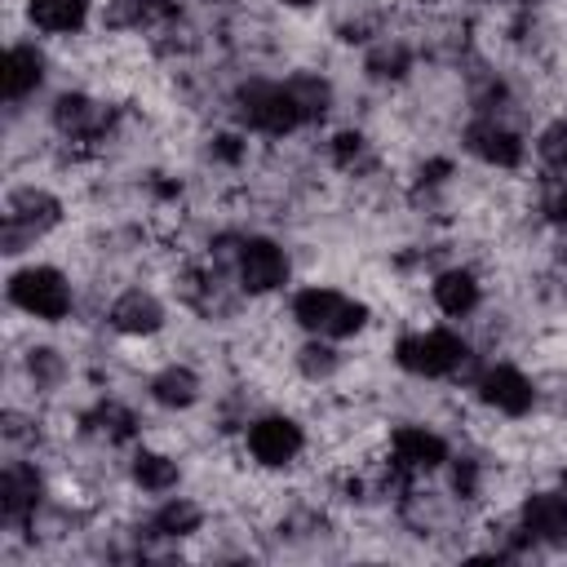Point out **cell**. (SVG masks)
Masks as SVG:
<instances>
[{"label": "cell", "mask_w": 567, "mask_h": 567, "mask_svg": "<svg viewBox=\"0 0 567 567\" xmlns=\"http://www.w3.org/2000/svg\"><path fill=\"white\" fill-rule=\"evenodd\" d=\"M292 319L319 337H350L363 328L368 310L350 297H341L337 288H301L292 297Z\"/></svg>", "instance_id": "1"}, {"label": "cell", "mask_w": 567, "mask_h": 567, "mask_svg": "<svg viewBox=\"0 0 567 567\" xmlns=\"http://www.w3.org/2000/svg\"><path fill=\"white\" fill-rule=\"evenodd\" d=\"M9 301L18 310L53 323V319H66V310H71V284L53 266H31L9 279Z\"/></svg>", "instance_id": "2"}, {"label": "cell", "mask_w": 567, "mask_h": 567, "mask_svg": "<svg viewBox=\"0 0 567 567\" xmlns=\"http://www.w3.org/2000/svg\"><path fill=\"white\" fill-rule=\"evenodd\" d=\"M239 120L248 128H261V133H292L306 115L301 106L292 102L288 84H266V80H252L239 89Z\"/></svg>", "instance_id": "3"}, {"label": "cell", "mask_w": 567, "mask_h": 567, "mask_svg": "<svg viewBox=\"0 0 567 567\" xmlns=\"http://www.w3.org/2000/svg\"><path fill=\"white\" fill-rule=\"evenodd\" d=\"M62 217V204L49 195V190H35V186H22L9 195V208H4V252H22L27 239L44 235L49 226H58Z\"/></svg>", "instance_id": "4"}, {"label": "cell", "mask_w": 567, "mask_h": 567, "mask_svg": "<svg viewBox=\"0 0 567 567\" xmlns=\"http://www.w3.org/2000/svg\"><path fill=\"white\" fill-rule=\"evenodd\" d=\"M394 359H399V368H408V372H416V377H447V372L461 368L465 346H461V337L434 328V332H412V337H403V341L394 346Z\"/></svg>", "instance_id": "5"}, {"label": "cell", "mask_w": 567, "mask_h": 567, "mask_svg": "<svg viewBox=\"0 0 567 567\" xmlns=\"http://www.w3.org/2000/svg\"><path fill=\"white\" fill-rule=\"evenodd\" d=\"M288 279V257L270 239H244L239 244V284L248 292H270Z\"/></svg>", "instance_id": "6"}, {"label": "cell", "mask_w": 567, "mask_h": 567, "mask_svg": "<svg viewBox=\"0 0 567 567\" xmlns=\"http://www.w3.org/2000/svg\"><path fill=\"white\" fill-rule=\"evenodd\" d=\"M301 425L288 421V416H261L252 421L248 430V452L261 461V465H288L297 452H301Z\"/></svg>", "instance_id": "7"}, {"label": "cell", "mask_w": 567, "mask_h": 567, "mask_svg": "<svg viewBox=\"0 0 567 567\" xmlns=\"http://www.w3.org/2000/svg\"><path fill=\"white\" fill-rule=\"evenodd\" d=\"M523 532L540 545H567V496L563 492H532L523 501Z\"/></svg>", "instance_id": "8"}, {"label": "cell", "mask_w": 567, "mask_h": 567, "mask_svg": "<svg viewBox=\"0 0 567 567\" xmlns=\"http://www.w3.org/2000/svg\"><path fill=\"white\" fill-rule=\"evenodd\" d=\"M478 394H483L496 412H505V416H523V412L532 408V399H536L532 381H527L518 368H509V363L487 368L483 381H478Z\"/></svg>", "instance_id": "9"}, {"label": "cell", "mask_w": 567, "mask_h": 567, "mask_svg": "<svg viewBox=\"0 0 567 567\" xmlns=\"http://www.w3.org/2000/svg\"><path fill=\"white\" fill-rule=\"evenodd\" d=\"M53 124H58L66 137L89 142V137H102V133H106L111 111H106L102 102L84 97V93H62V97L53 102Z\"/></svg>", "instance_id": "10"}, {"label": "cell", "mask_w": 567, "mask_h": 567, "mask_svg": "<svg viewBox=\"0 0 567 567\" xmlns=\"http://www.w3.org/2000/svg\"><path fill=\"white\" fill-rule=\"evenodd\" d=\"M159 323H164V306L155 301V292L128 288V292H120L115 306H111V328L124 332V337H151Z\"/></svg>", "instance_id": "11"}, {"label": "cell", "mask_w": 567, "mask_h": 567, "mask_svg": "<svg viewBox=\"0 0 567 567\" xmlns=\"http://www.w3.org/2000/svg\"><path fill=\"white\" fill-rule=\"evenodd\" d=\"M465 142H470V151H474L478 159H487V164H496V168H518V164H523V142H518V133H509V128L496 124V120L470 124Z\"/></svg>", "instance_id": "12"}, {"label": "cell", "mask_w": 567, "mask_h": 567, "mask_svg": "<svg viewBox=\"0 0 567 567\" xmlns=\"http://www.w3.org/2000/svg\"><path fill=\"white\" fill-rule=\"evenodd\" d=\"M443 461H447V443L434 430H425V425L394 430V465H403V470H434Z\"/></svg>", "instance_id": "13"}, {"label": "cell", "mask_w": 567, "mask_h": 567, "mask_svg": "<svg viewBox=\"0 0 567 567\" xmlns=\"http://www.w3.org/2000/svg\"><path fill=\"white\" fill-rule=\"evenodd\" d=\"M35 501H40V474H35V465L13 461L0 474V514H4V523H22L35 509Z\"/></svg>", "instance_id": "14"}, {"label": "cell", "mask_w": 567, "mask_h": 567, "mask_svg": "<svg viewBox=\"0 0 567 567\" xmlns=\"http://www.w3.org/2000/svg\"><path fill=\"white\" fill-rule=\"evenodd\" d=\"M44 75V58L35 53V44H9L4 53V66H0V84H4V97L18 102L27 97Z\"/></svg>", "instance_id": "15"}, {"label": "cell", "mask_w": 567, "mask_h": 567, "mask_svg": "<svg viewBox=\"0 0 567 567\" xmlns=\"http://www.w3.org/2000/svg\"><path fill=\"white\" fill-rule=\"evenodd\" d=\"M173 13H177V0H111L102 18H106V27L128 31V27H155Z\"/></svg>", "instance_id": "16"}, {"label": "cell", "mask_w": 567, "mask_h": 567, "mask_svg": "<svg viewBox=\"0 0 567 567\" xmlns=\"http://www.w3.org/2000/svg\"><path fill=\"white\" fill-rule=\"evenodd\" d=\"M27 13H31V22H35L40 31L66 35V31H80V27H84L89 0H31Z\"/></svg>", "instance_id": "17"}, {"label": "cell", "mask_w": 567, "mask_h": 567, "mask_svg": "<svg viewBox=\"0 0 567 567\" xmlns=\"http://www.w3.org/2000/svg\"><path fill=\"white\" fill-rule=\"evenodd\" d=\"M434 301L443 315H470L478 306V279L470 270H443L434 279Z\"/></svg>", "instance_id": "18"}, {"label": "cell", "mask_w": 567, "mask_h": 567, "mask_svg": "<svg viewBox=\"0 0 567 567\" xmlns=\"http://www.w3.org/2000/svg\"><path fill=\"white\" fill-rule=\"evenodd\" d=\"M151 394H155V403H164V408H190L195 399H199V377L190 372V368H164V372H155V381H151Z\"/></svg>", "instance_id": "19"}, {"label": "cell", "mask_w": 567, "mask_h": 567, "mask_svg": "<svg viewBox=\"0 0 567 567\" xmlns=\"http://www.w3.org/2000/svg\"><path fill=\"white\" fill-rule=\"evenodd\" d=\"M133 478H137V487H146V492H168V487L177 483V461H168V456H159V452H137V456H133Z\"/></svg>", "instance_id": "20"}, {"label": "cell", "mask_w": 567, "mask_h": 567, "mask_svg": "<svg viewBox=\"0 0 567 567\" xmlns=\"http://www.w3.org/2000/svg\"><path fill=\"white\" fill-rule=\"evenodd\" d=\"M199 523H204V514H199V505H190V501H168V505L155 514V532H159V536H190V532H199Z\"/></svg>", "instance_id": "21"}, {"label": "cell", "mask_w": 567, "mask_h": 567, "mask_svg": "<svg viewBox=\"0 0 567 567\" xmlns=\"http://www.w3.org/2000/svg\"><path fill=\"white\" fill-rule=\"evenodd\" d=\"M368 71H372L377 80H399V75L408 71V49H403L399 40H381V44H372V53H368Z\"/></svg>", "instance_id": "22"}, {"label": "cell", "mask_w": 567, "mask_h": 567, "mask_svg": "<svg viewBox=\"0 0 567 567\" xmlns=\"http://www.w3.org/2000/svg\"><path fill=\"white\" fill-rule=\"evenodd\" d=\"M288 93H292V102L301 106L306 120H315V115L328 111V84H323L319 75H297V80H288Z\"/></svg>", "instance_id": "23"}, {"label": "cell", "mask_w": 567, "mask_h": 567, "mask_svg": "<svg viewBox=\"0 0 567 567\" xmlns=\"http://www.w3.org/2000/svg\"><path fill=\"white\" fill-rule=\"evenodd\" d=\"M297 368H301V377H310V381H328V377L337 372V354H332L328 346L310 341V346L297 350Z\"/></svg>", "instance_id": "24"}, {"label": "cell", "mask_w": 567, "mask_h": 567, "mask_svg": "<svg viewBox=\"0 0 567 567\" xmlns=\"http://www.w3.org/2000/svg\"><path fill=\"white\" fill-rule=\"evenodd\" d=\"M89 425H93L97 434H106V439H128V434H133V412L120 408V403H106V408H97V412L89 416Z\"/></svg>", "instance_id": "25"}, {"label": "cell", "mask_w": 567, "mask_h": 567, "mask_svg": "<svg viewBox=\"0 0 567 567\" xmlns=\"http://www.w3.org/2000/svg\"><path fill=\"white\" fill-rule=\"evenodd\" d=\"M536 151H540V159H545L549 168H567V120H554V124L540 133Z\"/></svg>", "instance_id": "26"}, {"label": "cell", "mask_w": 567, "mask_h": 567, "mask_svg": "<svg viewBox=\"0 0 567 567\" xmlns=\"http://www.w3.org/2000/svg\"><path fill=\"white\" fill-rule=\"evenodd\" d=\"M58 372H62V363H58L53 350H35V354H31V377H35V381H58Z\"/></svg>", "instance_id": "27"}, {"label": "cell", "mask_w": 567, "mask_h": 567, "mask_svg": "<svg viewBox=\"0 0 567 567\" xmlns=\"http://www.w3.org/2000/svg\"><path fill=\"white\" fill-rule=\"evenodd\" d=\"M332 151H337V164H346V168H350V164L363 155V137H359V133H341Z\"/></svg>", "instance_id": "28"}, {"label": "cell", "mask_w": 567, "mask_h": 567, "mask_svg": "<svg viewBox=\"0 0 567 567\" xmlns=\"http://www.w3.org/2000/svg\"><path fill=\"white\" fill-rule=\"evenodd\" d=\"M554 252H558V261H563V266H567V226H563V230H558V239H554Z\"/></svg>", "instance_id": "29"}, {"label": "cell", "mask_w": 567, "mask_h": 567, "mask_svg": "<svg viewBox=\"0 0 567 567\" xmlns=\"http://www.w3.org/2000/svg\"><path fill=\"white\" fill-rule=\"evenodd\" d=\"M558 483H563V496H567V470H563V474H558Z\"/></svg>", "instance_id": "30"}, {"label": "cell", "mask_w": 567, "mask_h": 567, "mask_svg": "<svg viewBox=\"0 0 567 567\" xmlns=\"http://www.w3.org/2000/svg\"><path fill=\"white\" fill-rule=\"evenodd\" d=\"M284 4H315V0H284Z\"/></svg>", "instance_id": "31"}, {"label": "cell", "mask_w": 567, "mask_h": 567, "mask_svg": "<svg viewBox=\"0 0 567 567\" xmlns=\"http://www.w3.org/2000/svg\"><path fill=\"white\" fill-rule=\"evenodd\" d=\"M563 190H567V182H563Z\"/></svg>", "instance_id": "32"}]
</instances>
